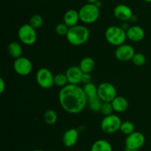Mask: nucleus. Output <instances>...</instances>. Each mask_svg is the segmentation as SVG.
Wrapping results in <instances>:
<instances>
[{
	"instance_id": "obj_1",
	"label": "nucleus",
	"mask_w": 151,
	"mask_h": 151,
	"mask_svg": "<svg viewBox=\"0 0 151 151\" xmlns=\"http://www.w3.org/2000/svg\"><path fill=\"white\" fill-rule=\"evenodd\" d=\"M58 99L61 107L66 113L78 114L88 104V98L82 87L78 84H68L59 91Z\"/></svg>"
},
{
	"instance_id": "obj_2",
	"label": "nucleus",
	"mask_w": 151,
	"mask_h": 151,
	"mask_svg": "<svg viewBox=\"0 0 151 151\" xmlns=\"http://www.w3.org/2000/svg\"><path fill=\"white\" fill-rule=\"evenodd\" d=\"M89 36V30L86 27L77 25L69 28L66 37L69 44L74 46H80L85 44L88 41Z\"/></svg>"
},
{
	"instance_id": "obj_3",
	"label": "nucleus",
	"mask_w": 151,
	"mask_h": 151,
	"mask_svg": "<svg viewBox=\"0 0 151 151\" xmlns=\"http://www.w3.org/2000/svg\"><path fill=\"white\" fill-rule=\"evenodd\" d=\"M105 36L109 44L114 46H120L125 44L127 38L126 31L119 26H110L106 29Z\"/></svg>"
},
{
	"instance_id": "obj_4",
	"label": "nucleus",
	"mask_w": 151,
	"mask_h": 151,
	"mask_svg": "<svg viewBox=\"0 0 151 151\" xmlns=\"http://www.w3.org/2000/svg\"><path fill=\"white\" fill-rule=\"evenodd\" d=\"M78 12L80 20L85 24L94 23L100 16V8L91 3H88L81 7Z\"/></svg>"
},
{
	"instance_id": "obj_5",
	"label": "nucleus",
	"mask_w": 151,
	"mask_h": 151,
	"mask_svg": "<svg viewBox=\"0 0 151 151\" xmlns=\"http://www.w3.org/2000/svg\"><path fill=\"white\" fill-rule=\"evenodd\" d=\"M19 40L26 45H32L37 40V33L35 28L29 24H25L21 26L18 30Z\"/></svg>"
},
{
	"instance_id": "obj_6",
	"label": "nucleus",
	"mask_w": 151,
	"mask_h": 151,
	"mask_svg": "<svg viewBox=\"0 0 151 151\" xmlns=\"http://www.w3.org/2000/svg\"><path fill=\"white\" fill-rule=\"evenodd\" d=\"M122 120L118 115L115 114L106 115L100 123L102 130L106 133H114L120 130Z\"/></svg>"
},
{
	"instance_id": "obj_7",
	"label": "nucleus",
	"mask_w": 151,
	"mask_h": 151,
	"mask_svg": "<svg viewBox=\"0 0 151 151\" xmlns=\"http://www.w3.org/2000/svg\"><path fill=\"white\" fill-rule=\"evenodd\" d=\"M97 95L103 102H111L116 96V87L110 82H103L97 87Z\"/></svg>"
},
{
	"instance_id": "obj_8",
	"label": "nucleus",
	"mask_w": 151,
	"mask_h": 151,
	"mask_svg": "<svg viewBox=\"0 0 151 151\" xmlns=\"http://www.w3.org/2000/svg\"><path fill=\"white\" fill-rule=\"evenodd\" d=\"M35 78L38 85L43 89H50L55 84L54 76L48 68H40L37 71Z\"/></svg>"
},
{
	"instance_id": "obj_9",
	"label": "nucleus",
	"mask_w": 151,
	"mask_h": 151,
	"mask_svg": "<svg viewBox=\"0 0 151 151\" xmlns=\"http://www.w3.org/2000/svg\"><path fill=\"white\" fill-rule=\"evenodd\" d=\"M145 142L144 134L140 132L134 131L131 134L127 136L125 139V147L128 150H139Z\"/></svg>"
},
{
	"instance_id": "obj_10",
	"label": "nucleus",
	"mask_w": 151,
	"mask_h": 151,
	"mask_svg": "<svg viewBox=\"0 0 151 151\" xmlns=\"http://www.w3.org/2000/svg\"><path fill=\"white\" fill-rule=\"evenodd\" d=\"M13 68L15 72L20 76H27L32 72V65L31 61L24 56L15 59L13 63Z\"/></svg>"
},
{
	"instance_id": "obj_11",
	"label": "nucleus",
	"mask_w": 151,
	"mask_h": 151,
	"mask_svg": "<svg viewBox=\"0 0 151 151\" xmlns=\"http://www.w3.org/2000/svg\"><path fill=\"white\" fill-rule=\"evenodd\" d=\"M134 48L128 44H123L118 46L115 50V57L121 62H128L132 60L133 56L135 54Z\"/></svg>"
},
{
	"instance_id": "obj_12",
	"label": "nucleus",
	"mask_w": 151,
	"mask_h": 151,
	"mask_svg": "<svg viewBox=\"0 0 151 151\" xmlns=\"http://www.w3.org/2000/svg\"><path fill=\"white\" fill-rule=\"evenodd\" d=\"M114 14L116 19L122 21V22L131 20L133 16H134L131 7L124 4L116 5L114 10Z\"/></svg>"
},
{
	"instance_id": "obj_13",
	"label": "nucleus",
	"mask_w": 151,
	"mask_h": 151,
	"mask_svg": "<svg viewBox=\"0 0 151 151\" xmlns=\"http://www.w3.org/2000/svg\"><path fill=\"white\" fill-rule=\"evenodd\" d=\"M66 76L68 82L71 84H78L81 82L83 73L79 66H71L66 70Z\"/></svg>"
},
{
	"instance_id": "obj_14",
	"label": "nucleus",
	"mask_w": 151,
	"mask_h": 151,
	"mask_svg": "<svg viewBox=\"0 0 151 151\" xmlns=\"http://www.w3.org/2000/svg\"><path fill=\"white\" fill-rule=\"evenodd\" d=\"M79 133L75 128H71L66 130L63 136V144L66 147H72L78 142Z\"/></svg>"
},
{
	"instance_id": "obj_15",
	"label": "nucleus",
	"mask_w": 151,
	"mask_h": 151,
	"mask_svg": "<svg viewBox=\"0 0 151 151\" xmlns=\"http://www.w3.org/2000/svg\"><path fill=\"white\" fill-rule=\"evenodd\" d=\"M127 38L134 42H139L142 41L145 37V31L142 28L138 25H134L126 30Z\"/></svg>"
},
{
	"instance_id": "obj_16",
	"label": "nucleus",
	"mask_w": 151,
	"mask_h": 151,
	"mask_svg": "<svg viewBox=\"0 0 151 151\" xmlns=\"http://www.w3.org/2000/svg\"><path fill=\"white\" fill-rule=\"evenodd\" d=\"M79 20V12L74 9L68 10L63 16V23L67 25L69 28H72L78 25Z\"/></svg>"
},
{
	"instance_id": "obj_17",
	"label": "nucleus",
	"mask_w": 151,
	"mask_h": 151,
	"mask_svg": "<svg viewBox=\"0 0 151 151\" xmlns=\"http://www.w3.org/2000/svg\"><path fill=\"white\" fill-rule=\"evenodd\" d=\"M112 106H113L114 110L117 113H123L128 108L129 104L126 98L123 96H117L114 98L111 102Z\"/></svg>"
},
{
	"instance_id": "obj_18",
	"label": "nucleus",
	"mask_w": 151,
	"mask_h": 151,
	"mask_svg": "<svg viewBox=\"0 0 151 151\" xmlns=\"http://www.w3.org/2000/svg\"><path fill=\"white\" fill-rule=\"evenodd\" d=\"M79 67L83 73H91L95 68V62L91 57H84L81 59Z\"/></svg>"
},
{
	"instance_id": "obj_19",
	"label": "nucleus",
	"mask_w": 151,
	"mask_h": 151,
	"mask_svg": "<svg viewBox=\"0 0 151 151\" xmlns=\"http://www.w3.org/2000/svg\"><path fill=\"white\" fill-rule=\"evenodd\" d=\"M90 151H113V148L107 140L98 139L93 143Z\"/></svg>"
},
{
	"instance_id": "obj_20",
	"label": "nucleus",
	"mask_w": 151,
	"mask_h": 151,
	"mask_svg": "<svg viewBox=\"0 0 151 151\" xmlns=\"http://www.w3.org/2000/svg\"><path fill=\"white\" fill-rule=\"evenodd\" d=\"M7 50H8L10 56L13 59H16L22 56L23 49H22V45L19 43H18L17 41L10 42L8 44V47H7Z\"/></svg>"
},
{
	"instance_id": "obj_21",
	"label": "nucleus",
	"mask_w": 151,
	"mask_h": 151,
	"mask_svg": "<svg viewBox=\"0 0 151 151\" xmlns=\"http://www.w3.org/2000/svg\"><path fill=\"white\" fill-rule=\"evenodd\" d=\"M103 102L100 99L98 95L94 96V97L88 99V106H89V108L91 109V111L95 113L100 112V110H101Z\"/></svg>"
},
{
	"instance_id": "obj_22",
	"label": "nucleus",
	"mask_w": 151,
	"mask_h": 151,
	"mask_svg": "<svg viewBox=\"0 0 151 151\" xmlns=\"http://www.w3.org/2000/svg\"><path fill=\"white\" fill-rule=\"evenodd\" d=\"M44 118L48 125H53L57 121L58 115L54 110H47L44 113Z\"/></svg>"
},
{
	"instance_id": "obj_23",
	"label": "nucleus",
	"mask_w": 151,
	"mask_h": 151,
	"mask_svg": "<svg viewBox=\"0 0 151 151\" xmlns=\"http://www.w3.org/2000/svg\"><path fill=\"white\" fill-rule=\"evenodd\" d=\"M83 89L88 99L94 97L97 95V87L92 82L86 84L84 87H83Z\"/></svg>"
},
{
	"instance_id": "obj_24",
	"label": "nucleus",
	"mask_w": 151,
	"mask_h": 151,
	"mask_svg": "<svg viewBox=\"0 0 151 151\" xmlns=\"http://www.w3.org/2000/svg\"><path fill=\"white\" fill-rule=\"evenodd\" d=\"M134 130H135V125H134V123L131 122V121H125L122 122L120 130H120L123 134L128 136V135L134 133Z\"/></svg>"
},
{
	"instance_id": "obj_25",
	"label": "nucleus",
	"mask_w": 151,
	"mask_h": 151,
	"mask_svg": "<svg viewBox=\"0 0 151 151\" xmlns=\"http://www.w3.org/2000/svg\"><path fill=\"white\" fill-rule=\"evenodd\" d=\"M68 79L66 74L58 73L54 76V84L55 85L59 87H63L68 84Z\"/></svg>"
},
{
	"instance_id": "obj_26",
	"label": "nucleus",
	"mask_w": 151,
	"mask_h": 151,
	"mask_svg": "<svg viewBox=\"0 0 151 151\" xmlns=\"http://www.w3.org/2000/svg\"><path fill=\"white\" fill-rule=\"evenodd\" d=\"M43 22H44V20H43V18L41 15L35 14L33 15L32 17L29 19V24L33 28H35V30L39 28L40 27H41V25H43Z\"/></svg>"
},
{
	"instance_id": "obj_27",
	"label": "nucleus",
	"mask_w": 151,
	"mask_h": 151,
	"mask_svg": "<svg viewBox=\"0 0 151 151\" xmlns=\"http://www.w3.org/2000/svg\"><path fill=\"white\" fill-rule=\"evenodd\" d=\"M133 63L137 66H142L146 62V57L142 53H135L132 59Z\"/></svg>"
},
{
	"instance_id": "obj_28",
	"label": "nucleus",
	"mask_w": 151,
	"mask_h": 151,
	"mask_svg": "<svg viewBox=\"0 0 151 151\" xmlns=\"http://www.w3.org/2000/svg\"><path fill=\"white\" fill-rule=\"evenodd\" d=\"M113 111L114 110L111 102H103L101 110H100V112L102 113L103 115H104L105 116L111 115L113 114Z\"/></svg>"
},
{
	"instance_id": "obj_29",
	"label": "nucleus",
	"mask_w": 151,
	"mask_h": 151,
	"mask_svg": "<svg viewBox=\"0 0 151 151\" xmlns=\"http://www.w3.org/2000/svg\"><path fill=\"white\" fill-rule=\"evenodd\" d=\"M69 28L66 25H65L64 23H60L56 26L55 28V31L57 33V34H58L59 36H66L68 33V31H69Z\"/></svg>"
},
{
	"instance_id": "obj_30",
	"label": "nucleus",
	"mask_w": 151,
	"mask_h": 151,
	"mask_svg": "<svg viewBox=\"0 0 151 151\" xmlns=\"http://www.w3.org/2000/svg\"><path fill=\"white\" fill-rule=\"evenodd\" d=\"M91 76L90 75V73H83L82 76V80H81V82H83V84H88V83L91 82Z\"/></svg>"
},
{
	"instance_id": "obj_31",
	"label": "nucleus",
	"mask_w": 151,
	"mask_h": 151,
	"mask_svg": "<svg viewBox=\"0 0 151 151\" xmlns=\"http://www.w3.org/2000/svg\"><path fill=\"white\" fill-rule=\"evenodd\" d=\"M6 89V84L2 78H0V93H3Z\"/></svg>"
},
{
	"instance_id": "obj_32",
	"label": "nucleus",
	"mask_w": 151,
	"mask_h": 151,
	"mask_svg": "<svg viewBox=\"0 0 151 151\" xmlns=\"http://www.w3.org/2000/svg\"><path fill=\"white\" fill-rule=\"evenodd\" d=\"M94 4H95L97 7H99V8H100V7L102 6V2L98 0V1H97L95 3H94Z\"/></svg>"
},
{
	"instance_id": "obj_33",
	"label": "nucleus",
	"mask_w": 151,
	"mask_h": 151,
	"mask_svg": "<svg viewBox=\"0 0 151 151\" xmlns=\"http://www.w3.org/2000/svg\"><path fill=\"white\" fill-rule=\"evenodd\" d=\"M86 1H88V3H91V4H94V3L97 1H98V0H86Z\"/></svg>"
},
{
	"instance_id": "obj_34",
	"label": "nucleus",
	"mask_w": 151,
	"mask_h": 151,
	"mask_svg": "<svg viewBox=\"0 0 151 151\" xmlns=\"http://www.w3.org/2000/svg\"><path fill=\"white\" fill-rule=\"evenodd\" d=\"M126 151H140L139 150H128Z\"/></svg>"
},
{
	"instance_id": "obj_35",
	"label": "nucleus",
	"mask_w": 151,
	"mask_h": 151,
	"mask_svg": "<svg viewBox=\"0 0 151 151\" xmlns=\"http://www.w3.org/2000/svg\"><path fill=\"white\" fill-rule=\"evenodd\" d=\"M32 151H44V150H40V149H36V150H34Z\"/></svg>"
},
{
	"instance_id": "obj_36",
	"label": "nucleus",
	"mask_w": 151,
	"mask_h": 151,
	"mask_svg": "<svg viewBox=\"0 0 151 151\" xmlns=\"http://www.w3.org/2000/svg\"><path fill=\"white\" fill-rule=\"evenodd\" d=\"M144 1L146 2H151V0H144Z\"/></svg>"
},
{
	"instance_id": "obj_37",
	"label": "nucleus",
	"mask_w": 151,
	"mask_h": 151,
	"mask_svg": "<svg viewBox=\"0 0 151 151\" xmlns=\"http://www.w3.org/2000/svg\"><path fill=\"white\" fill-rule=\"evenodd\" d=\"M45 1H48V0H45Z\"/></svg>"
}]
</instances>
